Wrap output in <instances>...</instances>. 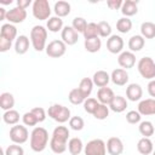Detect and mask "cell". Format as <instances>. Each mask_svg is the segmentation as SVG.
Listing matches in <instances>:
<instances>
[{
    "label": "cell",
    "instance_id": "6da1fadb",
    "mask_svg": "<svg viewBox=\"0 0 155 155\" xmlns=\"http://www.w3.org/2000/svg\"><path fill=\"white\" fill-rule=\"evenodd\" d=\"M69 128L67 126H57L50 139V148L54 154H63L68 148Z\"/></svg>",
    "mask_w": 155,
    "mask_h": 155
},
{
    "label": "cell",
    "instance_id": "7a4b0ae2",
    "mask_svg": "<svg viewBox=\"0 0 155 155\" xmlns=\"http://www.w3.org/2000/svg\"><path fill=\"white\" fill-rule=\"evenodd\" d=\"M48 144V132L46 128L38 126L34 127L30 133V148L35 153H41Z\"/></svg>",
    "mask_w": 155,
    "mask_h": 155
},
{
    "label": "cell",
    "instance_id": "3957f363",
    "mask_svg": "<svg viewBox=\"0 0 155 155\" xmlns=\"http://www.w3.org/2000/svg\"><path fill=\"white\" fill-rule=\"evenodd\" d=\"M47 29L44 25H34L30 30V42L35 51L41 52L46 50Z\"/></svg>",
    "mask_w": 155,
    "mask_h": 155
},
{
    "label": "cell",
    "instance_id": "277c9868",
    "mask_svg": "<svg viewBox=\"0 0 155 155\" xmlns=\"http://www.w3.org/2000/svg\"><path fill=\"white\" fill-rule=\"evenodd\" d=\"M137 69L142 78L149 81L155 79V62L151 57H142L137 63Z\"/></svg>",
    "mask_w": 155,
    "mask_h": 155
},
{
    "label": "cell",
    "instance_id": "5b68a950",
    "mask_svg": "<svg viewBox=\"0 0 155 155\" xmlns=\"http://www.w3.org/2000/svg\"><path fill=\"white\" fill-rule=\"evenodd\" d=\"M47 114L52 120L57 121L58 124H64V122L69 121L71 117L70 110L62 104H52L51 107H48Z\"/></svg>",
    "mask_w": 155,
    "mask_h": 155
},
{
    "label": "cell",
    "instance_id": "8992f818",
    "mask_svg": "<svg viewBox=\"0 0 155 155\" xmlns=\"http://www.w3.org/2000/svg\"><path fill=\"white\" fill-rule=\"evenodd\" d=\"M33 16L39 21L48 19L51 16V6L47 0H35L31 6Z\"/></svg>",
    "mask_w": 155,
    "mask_h": 155
},
{
    "label": "cell",
    "instance_id": "52a82bcc",
    "mask_svg": "<svg viewBox=\"0 0 155 155\" xmlns=\"http://www.w3.org/2000/svg\"><path fill=\"white\" fill-rule=\"evenodd\" d=\"M85 155H105L107 154V144L103 139L94 138L87 142L84 148Z\"/></svg>",
    "mask_w": 155,
    "mask_h": 155
},
{
    "label": "cell",
    "instance_id": "ba28073f",
    "mask_svg": "<svg viewBox=\"0 0 155 155\" xmlns=\"http://www.w3.org/2000/svg\"><path fill=\"white\" fill-rule=\"evenodd\" d=\"M29 138V131L23 125H15L10 128V139L13 144H23Z\"/></svg>",
    "mask_w": 155,
    "mask_h": 155
},
{
    "label": "cell",
    "instance_id": "9c48e42d",
    "mask_svg": "<svg viewBox=\"0 0 155 155\" xmlns=\"http://www.w3.org/2000/svg\"><path fill=\"white\" fill-rule=\"evenodd\" d=\"M46 54L51 58H59L65 54L67 45L62 40H52L46 46Z\"/></svg>",
    "mask_w": 155,
    "mask_h": 155
},
{
    "label": "cell",
    "instance_id": "30bf717a",
    "mask_svg": "<svg viewBox=\"0 0 155 155\" xmlns=\"http://www.w3.org/2000/svg\"><path fill=\"white\" fill-rule=\"evenodd\" d=\"M61 39L67 46H73L79 40V33L71 25H65L61 31Z\"/></svg>",
    "mask_w": 155,
    "mask_h": 155
},
{
    "label": "cell",
    "instance_id": "8fae6325",
    "mask_svg": "<svg viewBox=\"0 0 155 155\" xmlns=\"http://www.w3.org/2000/svg\"><path fill=\"white\" fill-rule=\"evenodd\" d=\"M124 39L120 35H111L107 39V50L113 54H120L124 50Z\"/></svg>",
    "mask_w": 155,
    "mask_h": 155
},
{
    "label": "cell",
    "instance_id": "7c38bea8",
    "mask_svg": "<svg viewBox=\"0 0 155 155\" xmlns=\"http://www.w3.org/2000/svg\"><path fill=\"white\" fill-rule=\"evenodd\" d=\"M27 18V11L24 8H21L18 6L12 7L11 10L7 11V16L6 19L8 21V23L11 24H18L24 22V19Z\"/></svg>",
    "mask_w": 155,
    "mask_h": 155
},
{
    "label": "cell",
    "instance_id": "4fadbf2b",
    "mask_svg": "<svg viewBox=\"0 0 155 155\" xmlns=\"http://www.w3.org/2000/svg\"><path fill=\"white\" fill-rule=\"evenodd\" d=\"M117 63L125 70L131 69L136 64V56L131 51H122L117 57Z\"/></svg>",
    "mask_w": 155,
    "mask_h": 155
},
{
    "label": "cell",
    "instance_id": "5bb4252c",
    "mask_svg": "<svg viewBox=\"0 0 155 155\" xmlns=\"http://www.w3.org/2000/svg\"><path fill=\"white\" fill-rule=\"evenodd\" d=\"M128 79H130V76H128L127 70H125L122 68L114 69L110 74V80L116 86H125L128 82Z\"/></svg>",
    "mask_w": 155,
    "mask_h": 155
},
{
    "label": "cell",
    "instance_id": "9a60e30c",
    "mask_svg": "<svg viewBox=\"0 0 155 155\" xmlns=\"http://www.w3.org/2000/svg\"><path fill=\"white\" fill-rule=\"evenodd\" d=\"M107 151L109 155H121L124 153V143L119 137H110L107 140Z\"/></svg>",
    "mask_w": 155,
    "mask_h": 155
},
{
    "label": "cell",
    "instance_id": "2e32d148",
    "mask_svg": "<svg viewBox=\"0 0 155 155\" xmlns=\"http://www.w3.org/2000/svg\"><path fill=\"white\" fill-rule=\"evenodd\" d=\"M138 113L140 115L148 116V115H155V99L154 98H147V99H142L138 103V108H137Z\"/></svg>",
    "mask_w": 155,
    "mask_h": 155
},
{
    "label": "cell",
    "instance_id": "e0dca14e",
    "mask_svg": "<svg viewBox=\"0 0 155 155\" xmlns=\"http://www.w3.org/2000/svg\"><path fill=\"white\" fill-rule=\"evenodd\" d=\"M142 97H143V90L139 84L133 82L126 87V99L131 102H137V101H140Z\"/></svg>",
    "mask_w": 155,
    "mask_h": 155
},
{
    "label": "cell",
    "instance_id": "ac0fdd59",
    "mask_svg": "<svg viewBox=\"0 0 155 155\" xmlns=\"http://www.w3.org/2000/svg\"><path fill=\"white\" fill-rule=\"evenodd\" d=\"M114 97H115L114 91H113L110 87H108V86L101 87V88L98 90V92H97V101H98L101 104H105V105H108V107H109V104L113 102Z\"/></svg>",
    "mask_w": 155,
    "mask_h": 155
},
{
    "label": "cell",
    "instance_id": "d6986e66",
    "mask_svg": "<svg viewBox=\"0 0 155 155\" xmlns=\"http://www.w3.org/2000/svg\"><path fill=\"white\" fill-rule=\"evenodd\" d=\"M30 39L27 35H19L15 41V52L17 54H24L28 52L30 46Z\"/></svg>",
    "mask_w": 155,
    "mask_h": 155
},
{
    "label": "cell",
    "instance_id": "ffe728a7",
    "mask_svg": "<svg viewBox=\"0 0 155 155\" xmlns=\"http://www.w3.org/2000/svg\"><path fill=\"white\" fill-rule=\"evenodd\" d=\"M0 38L7 39L10 41H13V40L16 41L18 36H17V28L15 27V24H11V23L2 24L0 28Z\"/></svg>",
    "mask_w": 155,
    "mask_h": 155
},
{
    "label": "cell",
    "instance_id": "44dd1931",
    "mask_svg": "<svg viewBox=\"0 0 155 155\" xmlns=\"http://www.w3.org/2000/svg\"><path fill=\"white\" fill-rule=\"evenodd\" d=\"M138 12V1L136 0H125L121 6V13L124 17H131Z\"/></svg>",
    "mask_w": 155,
    "mask_h": 155
},
{
    "label": "cell",
    "instance_id": "7402d4cb",
    "mask_svg": "<svg viewBox=\"0 0 155 155\" xmlns=\"http://www.w3.org/2000/svg\"><path fill=\"white\" fill-rule=\"evenodd\" d=\"M137 150L139 154L142 155H149V154H153L154 151V143L150 140V138H147V137H143L138 140L137 143Z\"/></svg>",
    "mask_w": 155,
    "mask_h": 155
},
{
    "label": "cell",
    "instance_id": "603a6c76",
    "mask_svg": "<svg viewBox=\"0 0 155 155\" xmlns=\"http://www.w3.org/2000/svg\"><path fill=\"white\" fill-rule=\"evenodd\" d=\"M92 81L99 88L101 87H105L110 81V75L105 70H97L92 76Z\"/></svg>",
    "mask_w": 155,
    "mask_h": 155
},
{
    "label": "cell",
    "instance_id": "cb8c5ba5",
    "mask_svg": "<svg viewBox=\"0 0 155 155\" xmlns=\"http://www.w3.org/2000/svg\"><path fill=\"white\" fill-rule=\"evenodd\" d=\"M70 8H71L70 4L64 0H59V1L54 2V6H53V11H54L56 16L59 18L67 17L70 13Z\"/></svg>",
    "mask_w": 155,
    "mask_h": 155
},
{
    "label": "cell",
    "instance_id": "d4e9b609",
    "mask_svg": "<svg viewBox=\"0 0 155 155\" xmlns=\"http://www.w3.org/2000/svg\"><path fill=\"white\" fill-rule=\"evenodd\" d=\"M127 108V99L122 96H115L113 102L109 104V109L114 113H122Z\"/></svg>",
    "mask_w": 155,
    "mask_h": 155
},
{
    "label": "cell",
    "instance_id": "484cf974",
    "mask_svg": "<svg viewBox=\"0 0 155 155\" xmlns=\"http://www.w3.org/2000/svg\"><path fill=\"white\" fill-rule=\"evenodd\" d=\"M145 45V39L142 35H133L128 40V48L131 52H138L140 51Z\"/></svg>",
    "mask_w": 155,
    "mask_h": 155
},
{
    "label": "cell",
    "instance_id": "4316f807",
    "mask_svg": "<svg viewBox=\"0 0 155 155\" xmlns=\"http://www.w3.org/2000/svg\"><path fill=\"white\" fill-rule=\"evenodd\" d=\"M0 107L2 110L7 111L15 107V97L10 92H2L0 94Z\"/></svg>",
    "mask_w": 155,
    "mask_h": 155
},
{
    "label": "cell",
    "instance_id": "83f0119b",
    "mask_svg": "<svg viewBox=\"0 0 155 155\" xmlns=\"http://www.w3.org/2000/svg\"><path fill=\"white\" fill-rule=\"evenodd\" d=\"M84 148H85V145H84L82 140L78 137H73L68 142V150H69L70 155H79L84 150Z\"/></svg>",
    "mask_w": 155,
    "mask_h": 155
},
{
    "label": "cell",
    "instance_id": "f1b7e54d",
    "mask_svg": "<svg viewBox=\"0 0 155 155\" xmlns=\"http://www.w3.org/2000/svg\"><path fill=\"white\" fill-rule=\"evenodd\" d=\"M84 46H85V50L90 53H96L101 50L102 47V41L99 39V36L97 38H91V39H85V42H84Z\"/></svg>",
    "mask_w": 155,
    "mask_h": 155
},
{
    "label": "cell",
    "instance_id": "f546056e",
    "mask_svg": "<svg viewBox=\"0 0 155 155\" xmlns=\"http://www.w3.org/2000/svg\"><path fill=\"white\" fill-rule=\"evenodd\" d=\"M46 28L52 31V33H58V31H62V29L64 28L63 27V19L57 17V16H53V17H50L47 19V23H46Z\"/></svg>",
    "mask_w": 155,
    "mask_h": 155
},
{
    "label": "cell",
    "instance_id": "4dcf8cb0",
    "mask_svg": "<svg viewBox=\"0 0 155 155\" xmlns=\"http://www.w3.org/2000/svg\"><path fill=\"white\" fill-rule=\"evenodd\" d=\"M93 86H94V84H93V81H92L91 78H84V79H81L78 88L81 91V93L85 96V98H88L90 94L92 93Z\"/></svg>",
    "mask_w": 155,
    "mask_h": 155
},
{
    "label": "cell",
    "instance_id": "1f68e13d",
    "mask_svg": "<svg viewBox=\"0 0 155 155\" xmlns=\"http://www.w3.org/2000/svg\"><path fill=\"white\" fill-rule=\"evenodd\" d=\"M140 35L144 39L155 38V24L153 22H143L140 25Z\"/></svg>",
    "mask_w": 155,
    "mask_h": 155
},
{
    "label": "cell",
    "instance_id": "d6a6232c",
    "mask_svg": "<svg viewBox=\"0 0 155 155\" xmlns=\"http://www.w3.org/2000/svg\"><path fill=\"white\" fill-rule=\"evenodd\" d=\"M19 117H21V116H19V113H18L17 110H15V109L7 110V111H5V113L2 114V120H4V122L7 124V125H12V126L18 125Z\"/></svg>",
    "mask_w": 155,
    "mask_h": 155
},
{
    "label": "cell",
    "instance_id": "836d02e7",
    "mask_svg": "<svg viewBox=\"0 0 155 155\" xmlns=\"http://www.w3.org/2000/svg\"><path fill=\"white\" fill-rule=\"evenodd\" d=\"M68 99H69V102L71 103V104H74V105H79V104H84V102H85V96L81 93V91L76 87V88H73V90H70V92H69V94H68Z\"/></svg>",
    "mask_w": 155,
    "mask_h": 155
},
{
    "label": "cell",
    "instance_id": "e575fe53",
    "mask_svg": "<svg viewBox=\"0 0 155 155\" xmlns=\"http://www.w3.org/2000/svg\"><path fill=\"white\" fill-rule=\"evenodd\" d=\"M138 131H139V133H140L143 137L149 138L150 136L154 134V131H155V130H154V125H153V122L145 120V121H140V122H139Z\"/></svg>",
    "mask_w": 155,
    "mask_h": 155
},
{
    "label": "cell",
    "instance_id": "d590c367",
    "mask_svg": "<svg viewBox=\"0 0 155 155\" xmlns=\"http://www.w3.org/2000/svg\"><path fill=\"white\" fill-rule=\"evenodd\" d=\"M116 29L121 34H126L132 29V21L128 17H121L116 22Z\"/></svg>",
    "mask_w": 155,
    "mask_h": 155
},
{
    "label": "cell",
    "instance_id": "8d00e7d4",
    "mask_svg": "<svg viewBox=\"0 0 155 155\" xmlns=\"http://www.w3.org/2000/svg\"><path fill=\"white\" fill-rule=\"evenodd\" d=\"M84 38L85 39H91V38H97L99 36V33H98V23H94V22H90L87 23V27L84 31Z\"/></svg>",
    "mask_w": 155,
    "mask_h": 155
},
{
    "label": "cell",
    "instance_id": "74e56055",
    "mask_svg": "<svg viewBox=\"0 0 155 155\" xmlns=\"http://www.w3.org/2000/svg\"><path fill=\"white\" fill-rule=\"evenodd\" d=\"M109 107L108 105H105V104H98V107H97V109L94 110V113L92 114L93 115V117L94 119H97V120H105L108 116H109Z\"/></svg>",
    "mask_w": 155,
    "mask_h": 155
},
{
    "label": "cell",
    "instance_id": "f35d334b",
    "mask_svg": "<svg viewBox=\"0 0 155 155\" xmlns=\"http://www.w3.org/2000/svg\"><path fill=\"white\" fill-rule=\"evenodd\" d=\"M98 33L101 38H109L111 36V25L107 21L98 22Z\"/></svg>",
    "mask_w": 155,
    "mask_h": 155
},
{
    "label": "cell",
    "instance_id": "ab89813d",
    "mask_svg": "<svg viewBox=\"0 0 155 155\" xmlns=\"http://www.w3.org/2000/svg\"><path fill=\"white\" fill-rule=\"evenodd\" d=\"M71 27H73L78 33L84 34V31H85V29H86V27H87V22H86V19H85L84 17H75V18L73 19V22H71Z\"/></svg>",
    "mask_w": 155,
    "mask_h": 155
},
{
    "label": "cell",
    "instance_id": "60d3db41",
    "mask_svg": "<svg viewBox=\"0 0 155 155\" xmlns=\"http://www.w3.org/2000/svg\"><path fill=\"white\" fill-rule=\"evenodd\" d=\"M98 104H99V102H98L96 98L88 97V98H86L85 102H84V109H85L86 113H88V114H93L94 110L97 109Z\"/></svg>",
    "mask_w": 155,
    "mask_h": 155
},
{
    "label": "cell",
    "instance_id": "b9f144b4",
    "mask_svg": "<svg viewBox=\"0 0 155 155\" xmlns=\"http://www.w3.org/2000/svg\"><path fill=\"white\" fill-rule=\"evenodd\" d=\"M69 127L74 131H81L85 127V121L81 116H71L69 120Z\"/></svg>",
    "mask_w": 155,
    "mask_h": 155
},
{
    "label": "cell",
    "instance_id": "7bdbcfd3",
    "mask_svg": "<svg viewBox=\"0 0 155 155\" xmlns=\"http://www.w3.org/2000/svg\"><path fill=\"white\" fill-rule=\"evenodd\" d=\"M140 119H142V115L138 113V110H130L126 114V121L128 124H131V125L139 124L140 122Z\"/></svg>",
    "mask_w": 155,
    "mask_h": 155
},
{
    "label": "cell",
    "instance_id": "ee69618b",
    "mask_svg": "<svg viewBox=\"0 0 155 155\" xmlns=\"http://www.w3.org/2000/svg\"><path fill=\"white\" fill-rule=\"evenodd\" d=\"M5 155H24V149L19 144H11L5 149Z\"/></svg>",
    "mask_w": 155,
    "mask_h": 155
},
{
    "label": "cell",
    "instance_id": "f6af8a7d",
    "mask_svg": "<svg viewBox=\"0 0 155 155\" xmlns=\"http://www.w3.org/2000/svg\"><path fill=\"white\" fill-rule=\"evenodd\" d=\"M22 121H23V124H24L25 126H35V125L39 122L38 119H36V116H35L31 111H27L25 114H23Z\"/></svg>",
    "mask_w": 155,
    "mask_h": 155
},
{
    "label": "cell",
    "instance_id": "bcb514c9",
    "mask_svg": "<svg viewBox=\"0 0 155 155\" xmlns=\"http://www.w3.org/2000/svg\"><path fill=\"white\" fill-rule=\"evenodd\" d=\"M30 111L36 116V119H38L39 122L45 121V119H46V110H45L44 108H41V107H35V108H33Z\"/></svg>",
    "mask_w": 155,
    "mask_h": 155
},
{
    "label": "cell",
    "instance_id": "7dc6e473",
    "mask_svg": "<svg viewBox=\"0 0 155 155\" xmlns=\"http://www.w3.org/2000/svg\"><path fill=\"white\" fill-rule=\"evenodd\" d=\"M124 1L122 0H108L107 1V6L110 10H121Z\"/></svg>",
    "mask_w": 155,
    "mask_h": 155
},
{
    "label": "cell",
    "instance_id": "c3c4849f",
    "mask_svg": "<svg viewBox=\"0 0 155 155\" xmlns=\"http://www.w3.org/2000/svg\"><path fill=\"white\" fill-rule=\"evenodd\" d=\"M12 46V41L7 40V39H4V38H0V52H6L11 48Z\"/></svg>",
    "mask_w": 155,
    "mask_h": 155
},
{
    "label": "cell",
    "instance_id": "681fc988",
    "mask_svg": "<svg viewBox=\"0 0 155 155\" xmlns=\"http://www.w3.org/2000/svg\"><path fill=\"white\" fill-rule=\"evenodd\" d=\"M147 90H148V93L150 97H153L155 99V79L154 80H150L148 82V86H147Z\"/></svg>",
    "mask_w": 155,
    "mask_h": 155
},
{
    "label": "cell",
    "instance_id": "f907efd6",
    "mask_svg": "<svg viewBox=\"0 0 155 155\" xmlns=\"http://www.w3.org/2000/svg\"><path fill=\"white\" fill-rule=\"evenodd\" d=\"M30 4H31V0H17V6L21 8H24V10L27 7H29Z\"/></svg>",
    "mask_w": 155,
    "mask_h": 155
},
{
    "label": "cell",
    "instance_id": "816d5d0a",
    "mask_svg": "<svg viewBox=\"0 0 155 155\" xmlns=\"http://www.w3.org/2000/svg\"><path fill=\"white\" fill-rule=\"evenodd\" d=\"M6 16H7V11L1 6L0 7V21H5L6 19Z\"/></svg>",
    "mask_w": 155,
    "mask_h": 155
},
{
    "label": "cell",
    "instance_id": "f5cc1de1",
    "mask_svg": "<svg viewBox=\"0 0 155 155\" xmlns=\"http://www.w3.org/2000/svg\"><path fill=\"white\" fill-rule=\"evenodd\" d=\"M0 2H1L2 5H10V4H12V0H11V1H2V0H1Z\"/></svg>",
    "mask_w": 155,
    "mask_h": 155
},
{
    "label": "cell",
    "instance_id": "db71d44e",
    "mask_svg": "<svg viewBox=\"0 0 155 155\" xmlns=\"http://www.w3.org/2000/svg\"><path fill=\"white\" fill-rule=\"evenodd\" d=\"M153 155H155V150H154V151H153Z\"/></svg>",
    "mask_w": 155,
    "mask_h": 155
}]
</instances>
